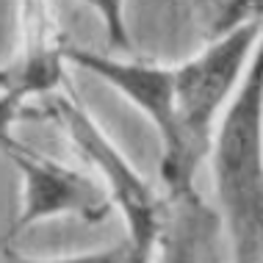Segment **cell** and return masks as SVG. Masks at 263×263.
I'll return each mask as SVG.
<instances>
[{
	"instance_id": "6da1fadb",
	"label": "cell",
	"mask_w": 263,
	"mask_h": 263,
	"mask_svg": "<svg viewBox=\"0 0 263 263\" xmlns=\"http://www.w3.org/2000/svg\"><path fill=\"white\" fill-rule=\"evenodd\" d=\"M263 33V17L236 23L197 55L172 64L175 144L161 153V183L169 205H197V172L208 158L216 122L238 89Z\"/></svg>"
},
{
	"instance_id": "7a4b0ae2",
	"label": "cell",
	"mask_w": 263,
	"mask_h": 263,
	"mask_svg": "<svg viewBox=\"0 0 263 263\" xmlns=\"http://www.w3.org/2000/svg\"><path fill=\"white\" fill-rule=\"evenodd\" d=\"M208 161L233 260L263 263V33L216 122Z\"/></svg>"
},
{
	"instance_id": "3957f363",
	"label": "cell",
	"mask_w": 263,
	"mask_h": 263,
	"mask_svg": "<svg viewBox=\"0 0 263 263\" xmlns=\"http://www.w3.org/2000/svg\"><path fill=\"white\" fill-rule=\"evenodd\" d=\"M45 97L47 117L61 127L75 153L97 172L114 208L122 213L127 230V260H153L169 213L166 194H158L153 183L141 177L133 161H127L122 150L105 136V130L81 105V100L72 97V91L61 86Z\"/></svg>"
},
{
	"instance_id": "277c9868",
	"label": "cell",
	"mask_w": 263,
	"mask_h": 263,
	"mask_svg": "<svg viewBox=\"0 0 263 263\" xmlns=\"http://www.w3.org/2000/svg\"><path fill=\"white\" fill-rule=\"evenodd\" d=\"M9 161L23 183V202H20V216L11 227V236L61 216H72L89 224L108 219L114 202L105 186L95 177L55 158H47L28 144L14 150Z\"/></svg>"
},
{
	"instance_id": "5b68a950",
	"label": "cell",
	"mask_w": 263,
	"mask_h": 263,
	"mask_svg": "<svg viewBox=\"0 0 263 263\" xmlns=\"http://www.w3.org/2000/svg\"><path fill=\"white\" fill-rule=\"evenodd\" d=\"M25 95L11 89H0V155L9 158L14 150L23 147V141L14 136V125L25 117Z\"/></svg>"
},
{
	"instance_id": "8992f818",
	"label": "cell",
	"mask_w": 263,
	"mask_h": 263,
	"mask_svg": "<svg viewBox=\"0 0 263 263\" xmlns=\"http://www.w3.org/2000/svg\"><path fill=\"white\" fill-rule=\"evenodd\" d=\"M95 9L97 20L103 23L105 39L111 47L127 50L130 47V36H127V17H125V0H86Z\"/></svg>"
}]
</instances>
